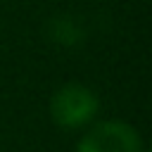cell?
I'll list each match as a JSON object with an SVG mask.
<instances>
[{
  "mask_svg": "<svg viewBox=\"0 0 152 152\" xmlns=\"http://www.w3.org/2000/svg\"><path fill=\"white\" fill-rule=\"evenodd\" d=\"M100 97L83 83H64L50 97V116L59 128L74 131L95 119Z\"/></svg>",
  "mask_w": 152,
  "mask_h": 152,
  "instance_id": "6da1fadb",
  "label": "cell"
},
{
  "mask_svg": "<svg viewBox=\"0 0 152 152\" xmlns=\"http://www.w3.org/2000/svg\"><path fill=\"white\" fill-rule=\"evenodd\" d=\"M45 33H48V38H50L55 45H59V48H78V45H83V40H86V28L81 26L78 19H74V17H69V14H57V17H52V19L48 21V26H45Z\"/></svg>",
  "mask_w": 152,
  "mask_h": 152,
  "instance_id": "3957f363",
  "label": "cell"
},
{
  "mask_svg": "<svg viewBox=\"0 0 152 152\" xmlns=\"http://www.w3.org/2000/svg\"><path fill=\"white\" fill-rule=\"evenodd\" d=\"M76 152H142V140L126 121H102L83 135Z\"/></svg>",
  "mask_w": 152,
  "mask_h": 152,
  "instance_id": "7a4b0ae2",
  "label": "cell"
}]
</instances>
